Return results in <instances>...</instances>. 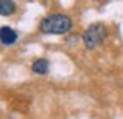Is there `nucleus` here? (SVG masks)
<instances>
[{"instance_id":"obj_1","label":"nucleus","mask_w":123,"mask_h":119,"mask_svg":"<svg viewBox=\"0 0 123 119\" xmlns=\"http://www.w3.org/2000/svg\"><path fill=\"white\" fill-rule=\"evenodd\" d=\"M72 19L65 14H51L39 22V31L43 34H67L72 29Z\"/></svg>"},{"instance_id":"obj_2","label":"nucleus","mask_w":123,"mask_h":119,"mask_svg":"<svg viewBox=\"0 0 123 119\" xmlns=\"http://www.w3.org/2000/svg\"><path fill=\"white\" fill-rule=\"evenodd\" d=\"M104 38H106V27L103 24H99V22L89 26L86 31H84V34H82V41H84V44H86L87 49L98 48L99 44L104 41Z\"/></svg>"},{"instance_id":"obj_3","label":"nucleus","mask_w":123,"mask_h":119,"mask_svg":"<svg viewBox=\"0 0 123 119\" xmlns=\"http://www.w3.org/2000/svg\"><path fill=\"white\" fill-rule=\"evenodd\" d=\"M0 39H2V44H5V46H12V44L17 41V32H15L12 27L4 26L2 29H0Z\"/></svg>"},{"instance_id":"obj_4","label":"nucleus","mask_w":123,"mask_h":119,"mask_svg":"<svg viewBox=\"0 0 123 119\" xmlns=\"http://www.w3.org/2000/svg\"><path fill=\"white\" fill-rule=\"evenodd\" d=\"M31 70H33V73H36V75H46L50 70V61L44 58H38L33 61V65H31Z\"/></svg>"},{"instance_id":"obj_5","label":"nucleus","mask_w":123,"mask_h":119,"mask_svg":"<svg viewBox=\"0 0 123 119\" xmlns=\"http://www.w3.org/2000/svg\"><path fill=\"white\" fill-rule=\"evenodd\" d=\"M15 10V2L14 0H0V14L2 16H10Z\"/></svg>"}]
</instances>
